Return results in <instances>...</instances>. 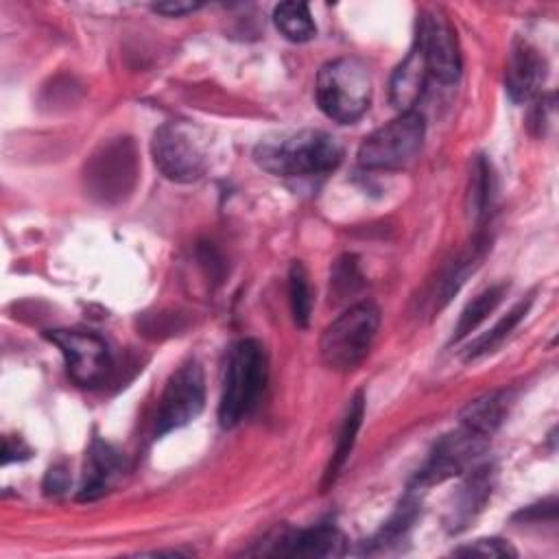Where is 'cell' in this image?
<instances>
[{"mask_svg": "<svg viewBox=\"0 0 559 559\" xmlns=\"http://www.w3.org/2000/svg\"><path fill=\"white\" fill-rule=\"evenodd\" d=\"M472 183H469V207L476 221L485 218L489 214V207L493 203V173L485 157H478L474 162L472 170Z\"/></svg>", "mask_w": 559, "mask_h": 559, "instance_id": "obj_22", "label": "cell"}, {"mask_svg": "<svg viewBox=\"0 0 559 559\" xmlns=\"http://www.w3.org/2000/svg\"><path fill=\"white\" fill-rule=\"evenodd\" d=\"M266 384V354L253 338L231 345L218 402V424L234 428L258 404Z\"/></svg>", "mask_w": 559, "mask_h": 559, "instance_id": "obj_2", "label": "cell"}, {"mask_svg": "<svg viewBox=\"0 0 559 559\" xmlns=\"http://www.w3.org/2000/svg\"><path fill=\"white\" fill-rule=\"evenodd\" d=\"M85 190L98 203L124 201L138 181V153L131 138H111L103 142L85 162Z\"/></svg>", "mask_w": 559, "mask_h": 559, "instance_id": "obj_5", "label": "cell"}, {"mask_svg": "<svg viewBox=\"0 0 559 559\" xmlns=\"http://www.w3.org/2000/svg\"><path fill=\"white\" fill-rule=\"evenodd\" d=\"M288 295H290V312L299 328H306L312 312V295L308 275L301 262H293L288 271Z\"/></svg>", "mask_w": 559, "mask_h": 559, "instance_id": "obj_23", "label": "cell"}, {"mask_svg": "<svg viewBox=\"0 0 559 559\" xmlns=\"http://www.w3.org/2000/svg\"><path fill=\"white\" fill-rule=\"evenodd\" d=\"M362 417H365V395L358 391L352 402H349V408H347V415L343 419V426H341V432H338V441H336V450L325 467V474H323V489H328L330 485H334V480L338 478L345 461L349 459L352 454V448L356 443V435H358V428L362 424Z\"/></svg>", "mask_w": 559, "mask_h": 559, "instance_id": "obj_18", "label": "cell"}, {"mask_svg": "<svg viewBox=\"0 0 559 559\" xmlns=\"http://www.w3.org/2000/svg\"><path fill=\"white\" fill-rule=\"evenodd\" d=\"M273 22L277 31L297 44L310 41L317 35V26L312 22L310 9L306 2H282L273 11Z\"/></svg>", "mask_w": 559, "mask_h": 559, "instance_id": "obj_20", "label": "cell"}, {"mask_svg": "<svg viewBox=\"0 0 559 559\" xmlns=\"http://www.w3.org/2000/svg\"><path fill=\"white\" fill-rule=\"evenodd\" d=\"M454 555H461V557H515L518 552L504 539L485 537V539H476V542H469L465 546H459L454 550Z\"/></svg>", "mask_w": 559, "mask_h": 559, "instance_id": "obj_26", "label": "cell"}, {"mask_svg": "<svg viewBox=\"0 0 559 559\" xmlns=\"http://www.w3.org/2000/svg\"><path fill=\"white\" fill-rule=\"evenodd\" d=\"M197 9H201L199 2H157V4H153L155 13H162L168 17H179V15L192 13Z\"/></svg>", "mask_w": 559, "mask_h": 559, "instance_id": "obj_28", "label": "cell"}, {"mask_svg": "<svg viewBox=\"0 0 559 559\" xmlns=\"http://www.w3.org/2000/svg\"><path fill=\"white\" fill-rule=\"evenodd\" d=\"M266 555L282 557H338L345 552V537L334 526H317L304 531H284Z\"/></svg>", "mask_w": 559, "mask_h": 559, "instance_id": "obj_13", "label": "cell"}, {"mask_svg": "<svg viewBox=\"0 0 559 559\" xmlns=\"http://www.w3.org/2000/svg\"><path fill=\"white\" fill-rule=\"evenodd\" d=\"M426 135L424 116L406 111L369 133L358 148V164L369 170H395L415 159Z\"/></svg>", "mask_w": 559, "mask_h": 559, "instance_id": "obj_7", "label": "cell"}, {"mask_svg": "<svg viewBox=\"0 0 559 559\" xmlns=\"http://www.w3.org/2000/svg\"><path fill=\"white\" fill-rule=\"evenodd\" d=\"M426 74H428V68H426L424 55L415 44V48L408 52V57L397 66V70L391 76V85H389L391 105L402 114L413 111L415 103L419 100L426 87Z\"/></svg>", "mask_w": 559, "mask_h": 559, "instance_id": "obj_16", "label": "cell"}, {"mask_svg": "<svg viewBox=\"0 0 559 559\" xmlns=\"http://www.w3.org/2000/svg\"><path fill=\"white\" fill-rule=\"evenodd\" d=\"M338 140L319 129H301L277 138H266L253 148L255 164L277 177H314L341 164Z\"/></svg>", "mask_w": 559, "mask_h": 559, "instance_id": "obj_1", "label": "cell"}, {"mask_svg": "<svg viewBox=\"0 0 559 559\" xmlns=\"http://www.w3.org/2000/svg\"><path fill=\"white\" fill-rule=\"evenodd\" d=\"M417 46L424 55L428 74L441 83H454L461 74V52L452 24L437 11L426 13L419 22Z\"/></svg>", "mask_w": 559, "mask_h": 559, "instance_id": "obj_11", "label": "cell"}, {"mask_svg": "<svg viewBox=\"0 0 559 559\" xmlns=\"http://www.w3.org/2000/svg\"><path fill=\"white\" fill-rule=\"evenodd\" d=\"M546 81V61L539 50L526 39H515L511 44L507 72H504V90L513 103L531 100L539 94Z\"/></svg>", "mask_w": 559, "mask_h": 559, "instance_id": "obj_12", "label": "cell"}, {"mask_svg": "<svg viewBox=\"0 0 559 559\" xmlns=\"http://www.w3.org/2000/svg\"><path fill=\"white\" fill-rule=\"evenodd\" d=\"M531 308V299H524V301H518L493 328H489L485 334H480L476 341H472L463 354L465 360H474L478 356H485L489 352H493L513 330L515 325L524 319V314L528 312Z\"/></svg>", "mask_w": 559, "mask_h": 559, "instance_id": "obj_21", "label": "cell"}, {"mask_svg": "<svg viewBox=\"0 0 559 559\" xmlns=\"http://www.w3.org/2000/svg\"><path fill=\"white\" fill-rule=\"evenodd\" d=\"M487 443L489 437H483L463 426L450 435H443L435 443L424 467L417 472L413 489H426L463 474L487 450Z\"/></svg>", "mask_w": 559, "mask_h": 559, "instance_id": "obj_10", "label": "cell"}, {"mask_svg": "<svg viewBox=\"0 0 559 559\" xmlns=\"http://www.w3.org/2000/svg\"><path fill=\"white\" fill-rule=\"evenodd\" d=\"M491 485H493V472L489 465L474 467V472H469L465 483L454 493V502L448 515L450 531L454 533L463 531L478 515V511L485 507L491 493Z\"/></svg>", "mask_w": 559, "mask_h": 559, "instance_id": "obj_14", "label": "cell"}, {"mask_svg": "<svg viewBox=\"0 0 559 559\" xmlns=\"http://www.w3.org/2000/svg\"><path fill=\"white\" fill-rule=\"evenodd\" d=\"M205 404L203 369L197 360L181 365L168 378L155 415V437L177 430L199 417Z\"/></svg>", "mask_w": 559, "mask_h": 559, "instance_id": "obj_8", "label": "cell"}, {"mask_svg": "<svg viewBox=\"0 0 559 559\" xmlns=\"http://www.w3.org/2000/svg\"><path fill=\"white\" fill-rule=\"evenodd\" d=\"M151 155L157 170L177 183L197 181L207 168L205 138L190 122H164L153 133Z\"/></svg>", "mask_w": 559, "mask_h": 559, "instance_id": "obj_6", "label": "cell"}, {"mask_svg": "<svg viewBox=\"0 0 559 559\" xmlns=\"http://www.w3.org/2000/svg\"><path fill=\"white\" fill-rule=\"evenodd\" d=\"M380 325V310L371 301L349 306L321 334L319 354L328 369L352 371L371 349Z\"/></svg>", "mask_w": 559, "mask_h": 559, "instance_id": "obj_4", "label": "cell"}, {"mask_svg": "<svg viewBox=\"0 0 559 559\" xmlns=\"http://www.w3.org/2000/svg\"><path fill=\"white\" fill-rule=\"evenodd\" d=\"M509 404H511V393L509 391L485 393V395L467 402L461 408V413H459L461 426L467 428V430H474L483 437H489L502 424L504 415L509 413Z\"/></svg>", "mask_w": 559, "mask_h": 559, "instance_id": "obj_17", "label": "cell"}, {"mask_svg": "<svg viewBox=\"0 0 559 559\" xmlns=\"http://www.w3.org/2000/svg\"><path fill=\"white\" fill-rule=\"evenodd\" d=\"M31 454V450L20 441V439H11L7 437L4 439V445H2V463H11V461H20V459H26Z\"/></svg>", "mask_w": 559, "mask_h": 559, "instance_id": "obj_29", "label": "cell"}, {"mask_svg": "<svg viewBox=\"0 0 559 559\" xmlns=\"http://www.w3.org/2000/svg\"><path fill=\"white\" fill-rule=\"evenodd\" d=\"M417 518V500L415 498H404L402 504L397 507V511L391 515V520L382 526V531L378 533V537L373 539L376 546L384 548L389 544H395L397 539H402L406 535V531L411 528V524Z\"/></svg>", "mask_w": 559, "mask_h": 559, "instance_id": "obj_24", "label": "cell"}, {"mask_svg": "<svg viewBox=\"0 0 559 559\" xmlns=\"http://www.w3.org/2000/svg\"><path fill=\"white\" fill-rule=\"evenodd\" d=\"M507 293V284H493V286H487L483 293H478L461 312L456 325H454V334H452V341H461L465 338L469 332H474L485 319L487 314H491L498 304L502 301Z\"/></svg>", "mask_w": 559, "mask_h": 559, "instance_id": "obj_19", "label": "cell"}, {"mask_svg": "<svg viewBox=\"0 0 559 559\" xmlns=\"http://www.w3.org/2000/svg\"><path fill=\"white\" fill-rule=\"evenodd\" d=\"M70 485V474L63 465H52L44 478V493L46 496H59L68 489Z\"/></svg>", "mask_w": 559, "mask_h": 559, "instance_id": "obj_27", "label": "cell"}, {"mask_svg": "<svg viewBox=\"0 0 559 559\" xmlns=\"http://www.w3.org/2000/svg\"><path fill=\"white\" fill-rule=\"evenodd\" d=\"M319 109L334 122H356L371 103V76L356 57H338L321 66L314 83Z\"/></svg>", "mask_w": 559, "mask_h": 559, "instance_id": "obj_3", "label": "cell"}, {"mask_svg": "<svg viewBox=\"0 0 559 559\" xmlns=\"http://www.w3.org/2000/svg\"><path fill=\"white\" fill-rule=\"evenodd\" d=\"M44 336L59 347L66 358V367L70 378L81 386H96L100 384L109 369L111 356L107 343L87 330H48Z\"/></svg>", "mask_w": 559, "mask_h": 559, "instance_id": "obj_9", "label": "cell"}, {"mask_svg": "<svg viewBox=\"0 0 559 559\" xmlns=\"http://www.w3.org/2000/svg\"><path fill=\"white\" fill-rule=\"evenodd\" d=\"M120 465L122 463H120L118 452L109 443H105L100 439H94L90 450H87L83 485H81L76 498L83 500V502L100 498L109 489L111 480L118 476Z\"/></svg>", "mask_w": 559, "mask_h": 559, "instance_id": "obj_15", "label": "cell"}, {"mask_svg": "<svg viewBox=\"0 0 559 559\" xmlns=\"http://www.w3.org/2000/svg\"><path fill=\"white\" fill-rule=\"evenodd\" d=\"M362 286V275L358 271V262L354 255H343L334 262L330 277V293L336 299H345L354 295Z\"/></svg>", "mask_w": 559, "mask_h": 559, "instance_id": "obj_25", "label": "cell"}]
</instances>
